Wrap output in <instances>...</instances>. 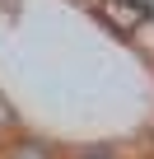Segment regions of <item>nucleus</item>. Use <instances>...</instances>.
<instances>
[{
    "mask_svg": "<svg viewBox=\"0 0 154 159\" xmlns=\"http://www.w3.org/2000/svg\"><path fill=\"white\" fill-rule=\"evenodd\" d=\"M98 10H103V14H108V19L117 24V33H131V28H135V24H140V19L149 14V5H126V10H121L117 0H103Z\"/></svg>",
    "mask_w": 154,
    "mask_h": 159,
    "instance_id": "f257e3e1",
    "label": "nucleus"
},
{
    "mask_svg": "<svg viewBox=\"0 0 154 159\" xmlns=\"http://www.w3.org/2000/svg\"><path fill=\"white\" fill-rule=\"evenodd\" d=\"M84 159H108V150H84Z\"/></svg>",
    "mask_w": 154,
    "mask_h": 159,
    "instance_id": "f03ea898",
    "label": "nucleus"
},
{
    "mask_svg": "<svg viewBox=\"0 0 154 159\" xmlns=\"http://www.w3.org/2000/svg\"><path fill=\"white\" fill-rule=\"evenodd\" d=\"M14 159H37V154H33V150H19V154H14Z\"/></svg>",
    "mask_w": 154,
    "mask_h": 159,
    "instance_id": "7ed1b4c3",
    "label": "nucleus"
}]
</instances>
